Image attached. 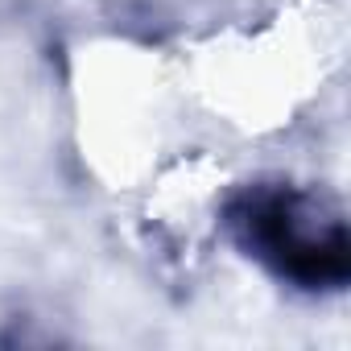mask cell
<instances>
[{"mask_svg":"<svg viewBox=\"0 0 351 351\" xmlns=\"http://www.w3.org/2000/svg\"><path fill=\"white\" fill-rule=\"evenodd\" d=\"M219 223L228 240L273 281L298 293H343L351 285V228L343 207L289 178H256L236 186Z\"/></svg>","mask_w":351,"mask_h":351,"instance_id":"obj_1","label":"cell"}]
</instances>
